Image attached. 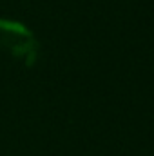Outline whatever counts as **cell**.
<instances>
[{
    "label": "cell",
    "mask_w": 154,
    "mask_h": 156,
    "mask_svg": "<svg viewBox=\"0 0 154 156\" xmlns=\"http://www.w3.org/2000/svg\"><path fill=\"white\" fill-rule=\"evenodd\" d=\"M0 45L27 66L33 64L38 55V44L33 33L26 26L11 20H0Z\"/></svg>",
    "instance_id": "6da1fadb"
}]
</instances>
